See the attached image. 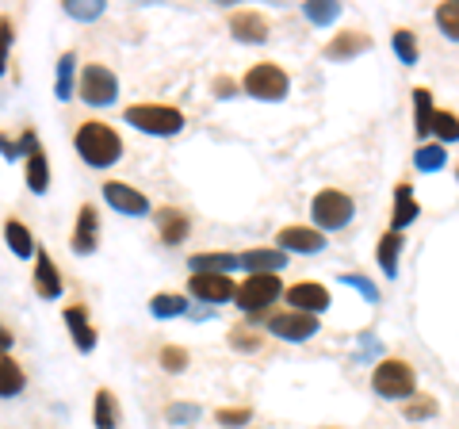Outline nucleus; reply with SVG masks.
Returning a JSON list of instances; mask_svg holds the SVG:
<instances>
[{"mask_svg":"<svg viewBox=\"0 0 459 429\" xmlns=\"http://www.w3.org/2000/svg\"><path fill=\"white\" fill-rule=\"evenodd\" d=\"M188 311V299L177 295V292H161L150 299V314L153 319H180V314Z\"/></svg>","mask_w":459,"mask_h":429,"instance_id":"obj_27","label":"nucleus"},{"mask_svg":"<svg viewBox=\"0 0 459 429\" xmlns=\"http://www.w3.org/2000/svg\"><path fill=\"white\" fill-rule=\"evenodd\" d=\"M104 199H108V207H115L119 214H146L150 211V199L138 188H131V184H123V180H108Z\"/></svg>","mask_w":459,"mask_h":429,"instance_id":"obj_11","label":"nucleus"},{"mask_svg":"<svg viewBox=\"0 0 459 429\" xmlns=\"http://www.w3.org/2000/svg\"><path fill=\"white\" fill-rule=\"evenodd\" d=\"M74 142H77V153L84 157V165H92V169H108L123 157V138L100 119L81 123Z\"/></svg>","mask_w":459,"mask_h":429,"instance_id":"obj_1","label":"nucleus"},{"mask_svg":"<svg viewBox=\"0 0 459 429\" xmlns=\"http://www.w3.org/2000/svg\"><path fill=\"white\" fill-rule=\"evenodd\" d=\"M65 16H74V20H100L104 16V0H65Z\"/></svg>","mask_w":459,"mask_h":429,"instance_id":"obj_35","label":"nucleus"},{"mask_svg":"<svg viewBox=\"0 0 459 429\" xmlns=\"http://www.w3.org/2000/svg\"><path fill=\"white\" fill-rule=\"evenodd\" d=\"M352 214H356V204H352V196L349 192H341V188H322L318 196L310 199V219L314 226L325 234V231H341V226H349L352 223Z\"/></svg>","mask_w":459,"mask_h":429,"instance_id":"obj_4","label":"nucleus"},{"mask_svg":"<svg viewBox=\"0 0 459 429\" xmlns=\"http://www.w3.org/2000/svg\"><path fill=\"white\" fill-rule=\"evenodd\" d=\"M188 268H192V273L230 276L234 268H241V257L238 253H195V257H188Z\"/></svg>","mask_w":459,"mask_h":429,"instance_id":"obj_20","label":"nucleus"},{"mask_svg":"<svg viewBox=\"0 0 459 429\" xmlns=\"http://www.w3.org/2000/svg\"><path fill=\"white\" fill-rule=\"evenodd\" d=\"M23 383H27L23 368H20L16 361H12V356H4V361H0V398L20 395V391H23Z\"/></svg>","mask_w":459,"mask_h":429,"instance_id":"obj_29","label":"nucleus"},{"mask_svg":"<svg viewBox=\"0 0 459 429\" xmlns=\"http://www.w3.org/2000/svg\"><path fill=\"white\" fill-rule=\"evenodd\" d=\"M12 341H16V337H12V334H8V326H0V361H4V356H8V349H12Z\"/></svg>","mask_w":459,"mask_h":429,"instance_id":"obj_45","label":"nucleus"},{"mask_svg":"<svg viewBox=\"0 0 459 429\" xmlns=\"http://www.w3.org/2000/svg\"><path fill=\"white\" fill-rule=\"evenodd\" d=\"M287 307H291V311H303V314H318V311L329 307V292L322 288V284L303 280V284H295V288L287 292Z\"/></svg>","mask_w":459,"mask_h":429,"instance_id":"obj_14","label":"nucleus"},{"mask_svg":"<svg viewBox=\"0 0 459 429\" xmlns=\"http://www.w3.org/2000/svg\"><path fill=\"white\" fill-rule=\"evenodd\" d=\"M402 246H406V238H402L398 231H386L383 238H379V265H383V273L386 276H394L398 273V253H402Z\"/></svg>","mask_w":459,"mask_h":429,"instance_id":"obj_26","label":"nucleus"},{"mask_svg":"<svg viewBox=\"0 0 459 429\" xmlns=\"http://www.w3.org/2000/svg\"><path fill=\"white\" fill-rule=\"evenodd\" d=\"M413 165H418L421 173H440V169L448 165V153H444L440 142H429V146H421L413 153Z\"/></svg>","mask_w":459,"mask_h":429,"instance_id":"obj_31","label":"nucleus"},{"mask_svg":"<svg viewBox=\"0 0 459 429\" xmlns=\"http://www.w3.org/2000/svg\"><path fill=\"white\" fill-rule=\"evenodd\" d=\"M4 241H8V250L16 253V257H39L35 238H31V231H27L20 219H8L4 223Z\"/></svg>","mask_w":459,"mask_h":429,"instance_id":"obj_25","label":"nucleus"},{"mask_svg":"<svg viewBox=\"0 0 459 429\" xmlns=\"http://www.w3.org/2000/svg\"><path fill=\"white\" fill-rule=\"evenodd\" d=\"M188 292L195 299H204V303H226L230 295H238L234 280H230V276H211V273H192Z\"/></svg>","mask_w":459,"mask_h":429,"instance_id":"obj_13","label":"nucleus"},{"mask_svg":"<svg viewBox=\"0 0 459 429\" xmlns=\"http://www.w3.org/2000/svg\"><path fill=\"white\" fill-rule=\"evenodd\" d=\"M157 234H161V241H169V246H180V241L192 234V219L180 207H161L157 211Z\"/></svg>","mask_w":459,"mask_h":429,"instance_id":"obj_16","label":"nucleus"},{"mask_svg":"<svg viewBox=\"0 0 459 429\" xmlns=\"http://www.w3.org/2000/svg\"><path fill=\"white\" fill-rule=\"evenodd\" d=\"M341 280H344V284H352V288L360 292L364 299H376V288H371V284H368L364 276H341Z\"/></svg>","mask_w":459,"mask_h":429,"instance_id":"obj_42","label":"nucleus"},{"mask_svg":"<svg viewBox=\"0 0 459 429\" xmlns=\"http://www.w3.org/2000/svg\"><path fill=\"white\" fill-rule=\"evenodd\" d=\"M303 12H307V20H310V23L325 27V23H333V20L341 16V4H333V0H307Z\"/></svg>","mask_w":459,"mask_h":429,"instance_id":"obj_33","label":"nucleus"},{"mask_svg":"<svg viewBox=\"0 0 459 429\" xmlns=\"http://www.w3.org/2000/svg\"><path fill=\"white\" fill-rule=\"evenodd\" d=\"M364 50H371V39L364 31H344L325 47V58L341 62V58H356V54H364Z\"/></svg>","mask_w":459,"mask_h":429,"instance_id":"obj_22","label":"nucleus"},{"mask_svg":"<svg viewBox=\"0 0 459 429\" xmlns=\"http://www.w3.org/2000/svg\"><path fill=\"white\" fill-rule=\"evenodd\" d=\"M0 153H4L8 162H16V157H23V153H20V142H12L8 135H0Z\"/></svg>","mask_w":459,"mask_h":429,"instance_id":"obj_44","label":"nucleus"},{"mask_svg":"<svg viewBox=\"0 0 459 429\" xmlns=\"http://www.w3.org/2000/svg\"><path fill=\"white\" fill-rule=\"evenodd\" d=\"M230 346L238 353H253L261 349V334H249V330H230Z\"/></svg>","mask_w":459,"mask_h":429,"instance_id":"obj_39","label":"nucleus"},{"mask_svg":"<svg viewBox=\"0 0 459 429\" xmlns=\"http://www.w3.org/2000/svg\"><path fill=\"white\" fill-rule=\"evenodd\" d=\"M433 135H437L440 146L459 142V116H455V111H437V116H433Z\"/></svg>","mask_w":459,"mask_h":429,"instance_id":"obj_32","label":"nucleus"},{"mask_svg":"<svg viewBox=\"0 0 459 429\" xmlns=\"http://www.w3.org/2000/svg\"><path fill=\"white\" fill-rule=\"evenodd\" d=\"M418 214H421V204L413 199V188L406 180L394 184V214H391V231H406V226L418 223Z\"/></svg>","mask_w":459,"mask_h":429,"instance_id":"obj_17","label":"nucleus"},{"mask_svg":"<svg viewBox=\"0 0 459 429\" xmlns=\"http://www.w3.org/2000/svg\"><path fill=\"white\" fill-rule=\"evenodd\" d=\"M230 31H234L238 42H264L268 39V20L253 8H241V12L230 16Z\"/></svg>","mask_w":459,"mask_h":429,"instance_id":"obj_15","label":"nucleus"},{"mask_svg":"<svg viewBox=\"0 0 459 429\" xmlns=\"http://www.w3.org/2000/svg\"><path fill=\"white\" fill-rule=\"evenodd\" d=\"M280 295H283L280 276H276V273H261V276H249L246 284H241L238 295H234V303L246 311L249 322H256V319H264V311L276 303Z\"/></svg>","mask_w":459,"mask_h":429,"instance_id":"obj_5","label":"nucleus"},{"mask_svg":"<svg viewBox=\"0 0 459 429\" xmlns=\"http://www.w3.org/2000/svg\"><path fill=\"white\" fill-rule=\"evenodd\" d=\"M238 92V84H234V77H219L214 81V96H222V100H230Z\"/></svg>","mask_w":459,"mask_h":429,"instance_id":"obj_43","label":"nucleus"},{"mask_svg":"<svg viewBox=\"0 0 459 429\" xmlns=\"http://www.w3.org/2000/svg\"><path fill=\"white\" fill-rule=\"evenodd\" d=\"M318 314H303V311H280L268 319V330L280 341H310L318 334Z\"/></svg>","mask_w":459,"mask_h":429,"instance_id":"obj_8","label":"nucleus"},{"mask_svg":"<svg viewBox=\"0 0 459 429\" xmlns=\"http://www.w3.org/2000/svg\"><path fill=\"white\" fill-rule=\"evenodd\" d=\"M455 177H459V169H455Z\"/></svg>","mask_w":459,"mask_h":429,"instance_id":"obj_46","label":"nucleus"},{"mask_svg":"<svg viewBox=\"0 0 459 429\" xmlns=\"http://www.w3.org/2000/svg\"><path fill=\"white\" fill-rule=\"evenodd\" d=\"M371 391L383 398H413V391H418V372H413V364L398 361V356H386V361H379L376 372H371Z\"/></svg>","mask_w":459,"mask_h":429,"instance_id":"obj_3","label":"nucleus"},{"mask_svg":"<svg viewBox=\"0 0 459 429\" xmlns=\"http://www.w3.org/2000/svg\"><path fill=\"white\" fill-rule=\"evenodd\" d=\"M77 96H81V100H84V104H89V108H104V104H115V96H119V77H115L108 66L89 62V66L81 69Z\"/></svg>","mask_w":459,"mask_h":429,"instance_id":"obj_6","label":"nucleus"},{"mask_svg":"<svg viewBox=\"0 0 459 429\" xmlns=\"http://www.w3.org/2000/svg\"><path fill=\"white\" fill-rule=\"evenodd\" d=\"M23 162H27V169H23L27 188H31L35 196H42V192L50 188V157H47V150H42V146H31Z\"/></svg>","mask_w":459,"mask_h":429,"instance_id":"obj_18","label":"nucleus"},{"mask_svg":"<svg viewBox=\"0 0 459 429\" xmlns=\"http://www.w3.org/2000/svg\"><path fill=\"white\" fill-rule=\"evenodd\" d=\"M62 319H65L69 337L77 341V349H81V353H92V349H96V341H100V334H96V326L89 322V307L69 303V307L62 311Z\"/></svg>","mask_w":459,"mask_h":429,"instance_id":"obj_10","label":"nucleus"},{"mask_svg":"<svg viewBox=\"0 0 459 429\" xmlns=\"http://www.w3.org/2000/svg\"><path fill=\"white\" fill-rule=\"evenodd\" d=\"M391 42H394V54H398L402 66H418L421 47H418V35H413L410 27H398V31L391 35Z\"/></svg>","mask_w":459,"mask_h":429,"instance_id":"obj_28","label":"nucleus"},{"mask_svg":"<svg viewBox=\"0 0 459 429\" xmlns=\"http://www.w3.org/2000/svg\"><path fill=\"white\" fill-rule=\"evenodd\" d=\"M433 116H437L433 92H429V89H413V131H418L421 138L433 135Z\"/></svg>","mask_w":459,"mask_h":429,"instance_id":"obj_24","label":"nucleus"},{"mask_svg":"<svg viewBox=\"0 0 459 429\" xmlns=\"http://www.w3.org/2000/svg\"><path fill=\"white\" fill-rule=\"evenodd\" d=\"M35 292L42 299L62 295V276H57V265H54V257L47 250H39V257H35Z\"/></svg>","mask_w":459,"mask_h":429,"instance_id":"obj_19","label":"nucleus"},{"mask_svg":"<svg viewBox=\"0 0 459 429\" xmlns=\"http://www.w3.org/2000/svg\"><path fill=\"white\" fill-rule=\"evenodd\" d=\"M123 119L138 127L142 135H153V138H172L184 131V111L180 108H169V104H131L123 111Z\"/></svg>","mask_w":459,"mask_h":429,"instance_id":"obj_2","label":"nucleus"},{"mask_svg":"<svg viewBox=\"0 0 459 429\" xmlns=\"http://www.w3.org/2000/svg\"><path fill=\"white\" fill-rule=\"evenodd\" d=\"M246 92L256 96V100H264V104H276V100L287 96V84H291V77H287V69L276 66V62H261V66H253L249 74H246Z\"/></svg>","mask_w":459,"mask_h":429,"instance_id":"obj_7","label":"nucleus"},{"mask_svg":"<svg viewBox=\"0 0 459 429\" xmlns=\"http://www.w3.org/2000/svg\"><path fill=\"white\" fill-rule=\"evenodd\" d=\"M437 27L452 42H459V0H448V4H437Z\"/></svg>","mask_w":459,"mask_h":429,"instance_id":"obj_34","label":"nucleus"},{"mask_svg":"<svg viewBox=\"0 0 459 429\" xmlns=\"http://www.w3.org/2000/svg\"><path fill=\"white\" fill-rule=\"evenodd\" d=\"M8 50H12V20L0 16V74L8 69Z\"/></svg>","mask_w":459,"mask_h":429,"instance_id":"obj_41","label":"nucleus"},{"mask_svg":"<svg viewBox=\"0 0 459 429\" xmlns=\"http://www.w3.org/2000/svg\"><path fill=\"white\" fill-rule=\"evenodd\" d=\"M92 422L96 429H119V403L108 388H100L96 398H92Z\"/></svg>","mask_w":459,"mask_h":429,"instance_id":"obj_23","label":"nucleus"},{"mask_svg":"<svg viewBox=\"0 0 459 429\" xmlns=\"http://www.w3.org/2000/svg\"><path fill=\"white\" fill-rule=\"evenodd\" d=\"M214 418H219V425H249L253 422V410L249 407H222Z\"/></svg>","mask_w":459,"mask_h":429,"instance_id":"obj_37","label":"nucleus"},{"mask_svg":"<svg viewBox=\"0 0 459 429\" xmlns=\"http://www.w3.org/2000/svg\"><path fill=\"white\" fill-rule=\"evenodd\" d=\"M287 265V253L283 250H246L241 253V268H249V276H261V273H276Z\"/></svg>","mask_w":459,"mask_h":429,"instance_id":"obj_21","label":"nucleus"},{"mask_svg":"<svg viewBox=\"0 0 459 429\" xmlns=\"http://www.w3.org/2000/svg\"><path fill=\"white\" fill-rule=\"evenodd\" d=\"M74 253H81V257H89V253H96V246H100V214H96V207L92 204H81V211H77V226H74Z\"/></svg>","mask_w":459,"mask_h":429,"instance_id":"obj_12","label":"nucleus"},{"mask_svg":"<svg viewBox=\"0 0 459 429\" xmlns=\"http://www.w3.org/2000/svg\"><path fill=\"white\" fill-rule=\"evenodd\" d=\"M195 418H199V407L195 403H172L169 407V422H177V425L195 422Z\"/></svg>","mask_w":459,"mask_h":429,"instance_id":"obj_40","label":"nucleus"},{"mask_svg":"<svg viewBox=\"0 0 459 429\" xmlns=\"http://www.w3.org/2000/svg\"><path fill=\"white\" fill-rule=\"evenodd\" d=\"M157 361H161L165 372H184L188 368V353H184L180 346H165L161 353H157Z\"/></svg>","mask_w":459,"mask_h":429,"instance_id":"obj_36","label":"nucleus"},{"mask_svg":"<svg viewBox=\"0 0 459 429\" xmlns=\"http://www.w3.org/2000/svg\"><path fill=\"white\" fill-rule=\"evenodd\" d=\"M74 74H77V54H62V58H57V81H54L57 100L74 96Z\"/></svg>","mask_w":459,"mask_h":429,"instance_id":"obj_30","label":"nucleus"},{"mask_svg":"<svg viewBox=\"0 0 459 429\" xmlns=\"http://www.w3.org/2000/svg\"><path fill=\"white\" fill-rule=\"evenodd\" d=\"M433 414H437L433 395H413V403L406 407V418H433Z\"/></svg>","mask_w":459,"mask_h":429,"instance_id":"obj_38","label":"nucleus"},{"mask_svg":"<svg viewBox=\"0 0 459 429\" xmlns=\"http://www.w3.org/2000/svg\"><path fill=\"white\" fill-rule=\"evenodd\" d=\"M276 250H291V253H322L325 250V234L318 226H283L276 234Z\"/></svg>","mask_w":459,"mask_h":429,"instance_id":"obj_9","label":"nucleus"}]
</instances>
